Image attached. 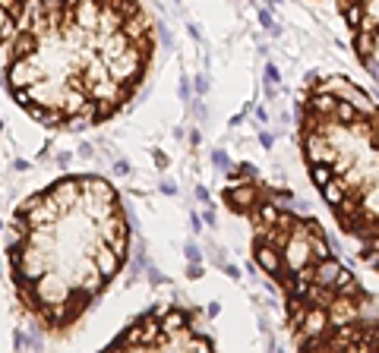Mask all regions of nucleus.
I'll use <instances>...</instances> for the list:
<instances>
[{
	"instance_id": "1",
	"label": "nucleus",
	"mask_w": 379,
	"mask_h": 353,
	"mask_svg": "<svg viewBox=\"0 0 379 353\" xmlns=\"http://www.w3.org/2000/svg\"><path fill=\"white\" fill-rule=\"evenodd\" d=\"M152 57L139 0H38L7 44L4 85L48 129L101 126L133 101Z\"/></svg>"
},
{
	"instance_id": "2",
	"label": "nucleus",
	"mask_w": 379,
	"mask_h": 353,
	"mask_svg": "<svg viewBox=\"0 0 379 353\" xmlns=\"http://www.w3.org/2000/svg\"><path fill=\"white\" fill-rule=\"evenodd\" d=\"M130 256L120 193L98 173H70L19 202L7 227V274L19 309L60 337L117 281Z\"/></svg>"
},
{
	"instance_id": "3",
	"label": "nucleus",
	"mask_w": 379,
	"mask_h": 353,
	"mask_svg": "<svg viewBox=\"0 0 379 353\" xmlns=\"http://www.w3.org/2000/svg\"><path fill=\"white\" fill-rule=\"evenodd\" d=\"M222 202L250 227V256L275 284L297 350H379V297L332 249L323 224L285 186L237 164Z\"/></svg>"
},
{
	"instance_id": "4",
	"label": "nucleus",
	"mask_w": 379,
	"mask_h": 353,
	"mask_svg": "<svg viewBox=\"0 0 379 353\" xmlns=\"http://www.w3.org/2000/svg\"><path fill=\"white\" fill-rule=\"evenodd\" d=\"M297 142L338 230L379 274V101L348 76L323 73L300 95Z\"/></svg>"
},
{
	"instance_id": "5",
	"label": "nucleus",
	"mask_w": 379,
	"mask_h": 353,
	"mask_svg": "<svg viewBox=\"0 0 379 353\" xmlns=\"http://www.w3.org/2000/svg\"><path fill=\"white\" fill-rule=\"evenodd\" d=\"M108 350H215V334H209L199 309L155 303L130 319L108 341Z\"/></svg>"
},
{
	"instance_id": "6",
	"label": "nucleus",
	"mask_w": 379,
	"mask_h": 353,
	"mask_svg": "<svg viewBox=\"0 0 379 353\" xmlns=\"http://www.w3.org/2000/svg\"><path fill=\"white\" fill-rule=\"evenodd\" d=\"M357 63L379 82V0H335Z\"/></svg>"
},
{
	"instance_id": "7",
	"label": "nucleus",
	"mask_w": 379,
	"mask_h": 353,
	"mask_svg": "<svg viewBox=\"0 0 379 353\" xmlns=\"http://www.w3.org/2000/svg\"><path fill=\"white\" fill-rule=\"evenodd\" d=\"M28 7H32V0H0V48L13 38V32L25 19Z\"/></svg>"
}]
</instances>
